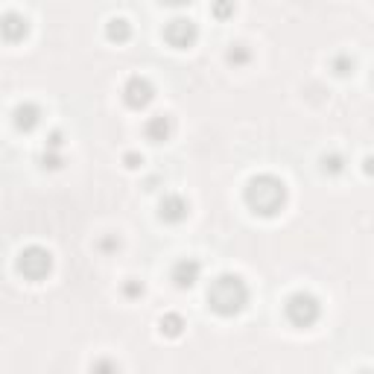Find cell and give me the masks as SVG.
<instances>
[{
	"mask_svg": "<svg viewBox=\"0 0 374 374\" xmlns=\"http://www.w3.org/2000/svg\"><path fill=\"white\" fill-rule=\"evenodd\" d=\"M234 0H210V15H214L217 21H228L234 18Z\"/></svg>",
	"mask_w": 374,
	"mask_h": 374,
	"instance_id": "obj_16",
	"label": "cell"
},
{
	"mask_svg": "<svg viewBox=\"0 0 374 374\" xmlns=\"http://www.w3.org/2000/svg\"><path fill=\"white\" fill-rule=\"evenodd\" d=\"M199 275H202V264H199L196 257H181L173 264V272H170V278L173 284L179 286V290H190V286L199 281Z\"/></svg>",
	"mask_w": 374,
	"mask_h": 374,
	"instance_id": "obj_7",
	"label": "cell"
},
{
	"mask_svg": "<svg viewBox=\"0 0 374 374\" xmlns=\"http://www.w3.org/2000/svg\"><path fill=\"white\" fill-rule=\"evenodd\" d=\"M284 313H286V319H290V325H295V328H310V325H316V322H319L322 304H319V298H316L313 293L298 290V293H293L290 298H286Z\"/></svg>",
	"mask_w": 374,
	"mask_h": 374,
	"instance_id": "obj_3",
	"label": "cell"
},
{
	"mask_svg": "<svg viewBox=\"0 0 374 374\" xmlns=\"http://www.w3.org/2000/svg\"><path fill=\"white\" fill-rule=\"evenodd\" d=\"M39 164L44 167V170H59L65 161H61V155H56V149H50V152H44L41 158H39Z\"/></svg>",
	"mask_w": 374,
	"mask_h": 374,
	"instance_id": "obj_18",
	"label": "cell"
},
{
	"mask_svg": "<svg viewBox=\"0 0 374 374\" xmlns=\"http://www.w3.org/2000/svg\"><path fill=\"white\" fill-rule=\"evenodd\" d=\"M61 138H65V135H61L59 129L50 132V135H47V149H59V146H61Z\"/></svg>",
	"mask_w": 374,
	"mask_h": 374,
	"instance_id": "obj_21",
	"label": "cell"
},
{
	"mask_svg": "<svg viewBox=\"0 0 374 374\" xmlns=\"http://www.w3.org/2000/svg\"><path fill=\"white\" fill-rule=\"evenodd\" d=\"M161 3H167V6H187V3H193V0H161Z\"/></svg>",
	"mask_w": 374,
	"mask_h": 374,
	"instance_id": "obj_25",
	"label": "cell"
},
{
	"mask_svg": "<svg viewBox=\"0 0 374 374\" xmlns=\"http://www.w3.org/2000/svg\"><path fill=\"white\" fill-rule=\"evenodd\" d=\"M152 97H155V85L146 77H129L126 85H123V103L135 111L146 108L149 103H152Z\"/></svg>",
	"mask_w": 374,
	"mask_h": 374,
	"instance_id": "obj_6",
	"label": "cell"
},
{
	"mask_svg": "<svg viewBox=\"0 0 374 374\" xmlns=\"http://www.w3.org/2000/svg\"><path fill=\"white\" fill-rule=\"evenodd\" d=\"M226 59H228V65H234V68H246L248 61H252V50H248V44H231Z\"/></svg>",
	"mask_w": 374,
	"mask_h": 374,
	"instance_id": "obj_14",
	"label": "cell"
},
{
	"mask_svg": "<svg viewBox=\"0 0 374 374\" xmlns=\"http://www.w3.org/2000/svg\"><path fill=\"white\" fill-rule=\"evenodd\" d=\"M345 170V158L339 152H328L322 155V173H328V176H339Z\"/></svg>",
	"mask_w": 374,
	"mask_h": 374,
	"instance_id": "obj_15",
	"label": "cell"
},
{
	"mask_svg": "<svg viewBox=\"0 0 374 374\" xmlns=\"http://www.w3.org/2000/svg\"><path fill=\"white\" fill-rule=\"evenodd\" d=\"M187 214H190V205H187V199L179 196V193H167L164 199H161V205H158V217L164 222H170V226L184 222Z\"/></svg>",
	"mask_w": 374,
	"mask_h": 374,
	"instance_id": "obj_8",
	"label": "cell"
},
{
	"mask_svg": "<svg viewBox=\"0 0 374 374\" xmlns=\"http://www.w3.org/2000/svg\"><path fill=\"white\" fill-rule=\"evenodd\" d=\"M106 39L115 44H126L132 39V23L126 18H108L106 23Z\"/></svg>",
	"mask_w": 374,
	"mask_h": 374,
	"instance_id": "obj_12",
	"label": "cell"
},
{
	"mask_svg": "<svg viewBox=\"0 0 374 374\" xmlns=\"http://www.w3.org/2000/svg\"><path fill=\"white\" fill-rule=\"evenodd\" d=\"M208 304L217 316H237L248 304V286L240 275H217L208 286Z\"/></svg>",
	"mask_w": 374,
	"mask_h": 374,
	"instance_id": "obj_2",
	"label": "cell"
},
{
	"mask_svg": "<svg viewBox=\"0 0 374 374\" xmlns=\"http://www.w3.org/2000/svg\"><path fill=\"white\" fill-rule=\"evenodd\" d=\"M123 293H126L129 298H138V295H144V284L141 281H126L123 284Z\"/></svg>",
	"mask_w": 374,
	"mask_h": 374,
	"instance_id": "obj_19",
	"label": "cell"
},
{
	"mask_svg": "<svg viewBox=\"0 0 374 374\" xmlns=\"http://www.w3.org/2000/svg\"><path fill=\"white\" fill-rule=\"evenodd\" d=\"M331 70L336 73V77H351V73H354V59L345 56V53L333 56V59H331Z\"/></svg>",
	"mask_w": 374,
	"mask_h": 374,
	"instance_id": "obj_17",
	"label": "cell"
},
{
	"mask_svg": "<svg viewBox=\"0 0 374 374\" xmlns=\"http://www.w3.org/2000/svg\"><path fill=\"white\" fill-rule=\"evenodd\" d=\"M103 368H117L115 363H106V360H99V363H94V371H103Z\"/></svg>",
	"mask_w": 374,
	"mask_h": 374,
	"instance_id": "obj_24",
	"label": "cell"
},
{
	"mask_svg": "<svg viewBox=\"0 0 374 374\" xmlns=\"http://www.w3.org/2000/svg\"><path fill=\"white\" fill-rule=\"evenodd\" d=\"M363 170H366V176H374V155H366Z\"/></svg>",
	"mask_w": 374,
	"mask_h": 374,
	"instance_id": "obj_23",
	"label": "cell"
},
{
	"mask_svg": "<svg viewBox=\"0 0 374 374\" xmlns=\"http://www.w3.org/2000/svg\"><path fill=\"white\" fill-rule=\"evenodd\" d=\"M12 120H15V126L21 132H32L41 123V108L35 103H21L15 111H12Z\"/></svg>",
	"mask_w": 374,
	"mask_h": 374,
	"instance_id": "obj_11",
	"label": "cell"
},
{
	"mask_svg": "<svg viewBox=\"0 0 374 374\" xmlns=\"http://www.w3.org/2000/svg\"><path fill=\"white\" fill-rule=\"evenodd\" d=\"M243 202L257 217H275L286 205V184L272 173H260V176H252L246 181Z\"/></svg>",
	"mask_w": 374,
	"mask_h": 374,
	"instance_id": "obj_1",
	"label": "cell"
},
{
	"mask_svg": "<svg viewBox=\"0 0 374 374\" xmlns=\"http://www.w3.org/2000/svg\"><path fill=\"white\" fill-rule=\"evenodd\" d=\"M117 246H120V240H115V237H108V240L99 243V248H103V252H111V248H117Z\"/></svg>",
	"mask_w": 374,
	"mask_h": 374,
	"instance_id": "obj_22",
	"label": "cell"
},
{
	"mask_svg": "<svg viewBox=\"0 0 374 374\" xmlns=\"http://www.w3.org/2000/svg\"><path fill=\"white\" fill-rule=\"evenodd\" d=\"M144 135L152 144H164L170 141V135H173V117L170 115H152L146 120V126H144Z\"/></svg>",
	"mask_w": 374,
	"mask_h": 374,
	"instance_id": "obj_9",
	"label": "cell"
},
{
	"mask_svg": "<svg viewBox=\"0 0 374 374\" xmlns=\"http://www.w3.org/2000/svg\"><path fill=\"white\" fill-rule=\"evenodd\" d=\"M0 30H3V39L6 41H21V39H27V32H30V21L18 15V12H6L3 15V23H0Z\"/></svg>",
	"mask_w": 374,
	"mask_h": 374,
	"instance_id": "obj_10",
	"label": "cell"
},
{
	"mask_svg": "<svg viewBox=\"0 0 374 374\" xmlns=\"http://www.w3.org/2000/svg\"><path fill=\"white\" fill-rule=\"evenodd\" d=\"M15 269L27 281H41L53 272V255L44 246H27L15 260Z\"/></svg>",
	"mask_w": 374,
	"mask_h": 374,
	"instance_id": "obj_4",
	"label": "cell"
},
{
	"mask_svg": "<svg viewBox=\"0 0 374 374\" xmlns=\"http://www.w3.org/2000/svg\"><path fill=\"white\" fill-rule=\"evenodd\" d=\"M158 331L164 336H173V339H176V336H181V331H184V319L179 313H164L158 319Z\"/></svg>",
	"mask_w": 374,
	"mask_h": 374,
	"instance_id": "obj_13",
	"label": "cell"
},
{
	"mask_svg": "<svg viewBox=\"0 0 374 374\" xmlns=\"http://www.w3.org/2000/svg\"><path fill=\"white\" fill-rule=\"evenodd\" d=\"M123 164H126L129 170H138V167L144 164V155H138V152H126V155H123Z\"/></svg>",
	"mask_w": 374,
	"mask_h": 374,
	"instance_id": "obj_20",
	"label": "cell"
},
{
	"mask_svg": "<svg viewBox=\"0 0 374 374\" xmlns=\"http://www.w3.org/2000/svg\"><path fill=\"white\" fill-rule=\"evenodd\" d=\"M199 39V27L190 21V18H184V15H176L173 21H167V27H164V41L170 47H176V50H187L193 41Z\"/></svg>",
	"mask_w": 374,
	"mask_h": 374,
	"instance_id": "obj_5",
	"label": "cell"
}]
</instances>
